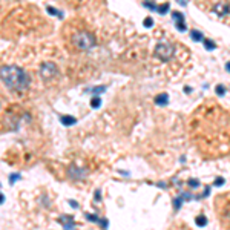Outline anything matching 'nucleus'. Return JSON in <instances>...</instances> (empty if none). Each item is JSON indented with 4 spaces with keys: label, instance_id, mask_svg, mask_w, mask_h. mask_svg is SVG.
<instances>
[{
    "label": "nucleus",
    "instance_id": "nucleus-10",
    "mask_svg": "<svg viewBox=\"0 0 230 230\" xmlns=\"http://www.w3.org/2000/svg\"><path fill=\"white\" fill-rule=\"evenodd\" d=\"M172 17H173L175 23H178V22H184V16H183L181 13H178V11H173V13H172Z\"/></svg>",
    "mask_w": 230,
    "mask_h": 230
},
{
    "label": "nucleus",
    "instance_id": "nucleus-3",
    "mask_svg": "<svg viewBox=\"0 0 230 230\" xmlns=\"http://www.w3.org/2000/svg\"><path fill=\"white\" fill-rule=\"evenodd\" d=\"M155 54H157V57L161 58L163 61H167V60L172 57V54H173V46H172L170 43H167V42H163V43H160V45L157 46Z\"/></svg>",
    "mask_w": 230,
    "mask_h": 230
},
{
    "label": "nucleus",
    "instance_id": "nucleus-30",
    "mask_svg": "<svg viewBox=\"0 0 230 230\" xmlns=\"http://www.w3.org/2000/svg\"><path fill=\"white\" fill-rule=\"evenodd\" d=\"M178 2H180V3H181V5H183V6H184V5H186V0H178Z\"/></svg>",
    "mask_w": 230,
    "mask_h": 230
},
{
    "label": "nucleus",
    "instance_id": "nucleus-29",
    "mask_svg": "<svg viewBox=\"0 0 230 230\" xmlns=\"http://www.w3.org/2000/svg\"><path fill=\"white\" fill-rule=\"evenodd\" d=\"M225 69H227V72H230V61L225 65Z\"/></svg>",
    "mask_w": 230,
    "mask_h": 230
},
{
    "label": "nucleus",
    "instance_id": "nucleus-27",
    "mask_svg": "<svg viewBox=\"0 0 230 230\" xmlns=\"http://www.w3.org/2000/svg\"><path fill=\"white\" fill-rule=\"evenodd\" d=\"M100 198H101V192H100V190H95V199L100 201Z\"/></svg>",
    "mask_w": 230,
    "mask_h": 230
},
{
    "label": "nucleus",
    "instance_id": "nucleus-23",
    "mask_svg": "<svg viewBox=\"0 0 230 230\" xmlns=\"http://www.w3.org/2000/svg\"><path fill=\"white\" fill-rule=\"evenodd\" d=\"M216 94H218V95H224V94H225L224 86H216Z\"/></svg>",
    "mask_w": 230,
    "mask_h": 230
},
{
    "label": "nucleus",
    "instance_id": "nucleus-28",
    "mask_svg": "<svg viewBox=\"0 0 230 230\" xmlns=\"http://www.w3.org/2000/svg\"><path fill=\"white\" fill-rule=\"evenodd\" d=\"M3 201H5V196H3V195H2V193H0V204H2V202H3Z\"/></svg>",
    "mask_w": 230,
    "mask_h": 230
},
{
    "label": "nucleus",
    "instance_id": "nucleus-13",
    "mask_svg": "<svg viewBox=\"0 0 230 230\" xmlns=\"http://www.w3.org/2000/svg\"><path fill=\"white\" fill-rule=\"evenodd\" d=\"M204 46H206V49H209V51H213V49L216 48V45H215L212 40H204Z\"/></svg>",
    "mask_w": 230,
    "mask_h": 230
},
{
    "label": "nucleus",
    "instance_id": "nucleus-24",
    "mask_svg": "<svg viewBox=\"0 0 230 230\" xmlns=\"http://www.w3.org/2000/svg\"><path fill=\"white\" fill-rule=\"evenodd\" d=\"M181 199H183V196L175 199V202H173V204H175V209H180V207H181Z\"/></svg>",
    "mask_w": 230,
    "mask_h": 230
},
{
    "label": "nucleus",
    "instance_id": "nucleus-16",
    "mask_svg": "<svg viewBox=\"0 0 230 230\" xmlns=\"http://www.w3.org/2000/svg\"><path fill=\"white\" fill-rule=\"evenodd\" d=\"M106 91V86H98V87H94L92 91H89V92H92V94H101V92H104Z\"/></svg>",
    "mask_w": 230,
    "mask_h": 230
},
{
    "label": "nucleus",
    "instance_id": "nucleus-22",
    "mask_svg": "<svg viewBox=\"0 0 230 230\" xmlns=\"http://www.w3.org/2000/svg\"><path fill=\"white\" fill-rule=\"evenodd\" d=\"M97 222L101 225V228H107V219H100V218H98Z\"/></svg>",
    "mask_w": 230,
    "mask_h": 230
},
{
    "label": "nucleus",
    "instance_id": "nucleus-25",
    "mask_svg": "<svg viewBox=\"0 0 230 230\" xmlns=\"http://www.w3.org/2000/svg\"><path fill=\"white\" fill-rule=\"evenodd\" d=\"M224 184V178H216L215 180V186H222Z\"/></svg>",
    "mask_w": 230,
    "mask_h": 230
},
{
    "label": "nucleus",
    "instance_id": "nucleus-21",
    "mask_svg": "<svg viewBox=\"0 0 230 230\" xmlns=\"http://www.w3.org/2000/svg\"><path fill=\"white\" fill-rule=\"evenodd\" d=\"M58 221L65 224V222H72V221H74V218H71V216H61V218H60Z\"/></svg>",
    "mask_w": 230,
    "mask_h": 230
},
{
    "label": "nucleus",
    "instance_id": "nucleus-20",
    "mask_svg": "<svg viewBox=\"0 0 230 230\" xmlns=\"http://www.w3.org/2000/svg\"><path fill=\"white\" fill-rule=\"evenodd\" d=\"M143 25H144L146 28H150V26L154 25V20H152L150 17H147V19H144V22H143Z\"/></svg>",
    "mask_w": 230,
    "mask_h": 230
},
{
    "label": "nucleus",
    "instance_id": "nucleus-5",
    "mask_svg": "<svg viewBox=\"0 0 230 230\" xmlns=\"http://www.w3.org/2000/svg\"><path fill=\"white\" fill-rule=\"evenodd\" d=\"M68 175H69L72 180H83V178H86L87 170L83 169V167H78V166H75V164H71V166L68 167Z\"/></svg>",
    "mask_w": 230,
    "mask_h": 230
},
{
    "label": "nucleus",
    "instance_id": "nucleus-18",
    "mask_svg": "<svg viewBox=\"0 0 230 230\" xmlns=\"http://www.w3.org/2000/svg\"><path fill=\"white\" fill-rule=\"evenodd\" d=\"M187 184H189L190 187H199V181H198V180H193V178H192V180H189V181H187Z\"/></svg>",
    "mask_w": 230,
    "mask_h": 230
},
{
    "label": "nucleus",
    "instance_id": "nucleus-8",
    "mask_svg": "<svg viewBox=\"0 0 230 230\" xmlns=\"http://www.w3.org/2000/svg\"><path fill=\"white\" fill-rule=\"evenodd\" d=\"M195 222H196V225L204 227V225L207 224V218H206L204 215H199V216H196V218H195Z\"/></svg>",
    "mask_w": 230,
    "mask_h": 230
},
{
    "label": "nucleus",
    "instance_id": "nucleus-17",
    "mask_svg": "<svg viewBox=\"0 0 230 230\" xmlns=\"http://www.w3.org/2000/svg\"><path fill=\"white\" fill-rule=\"evenodd\" d=\"M74 225H75L74 221H72V222H65V224H63V228H65V230H77Z\"/></svg>",
    "mask_w": 230,
    "mask_h": 230
},
{
    "label": "nucleus",
    "instance_id": "nucleus-9",
    "mask_svg": "<svg viewBox=\"0 0 230 230\" xmlns=\"http://www.w3.org/2000/svg\"><path fill=\"white\" fill-rule=\"evenodd\" d=\"M46 11H48L49 14H52V16H57L58 19H61V17H63V13L57 11V9H55V8H52V6H48V8H46Z\"/></svg>",
    "mask_w": 230,
    "mask_h": 230
},
{
    "label": "nucleus",
    "instance_id": "nucleus-1",
    "mask_svg": "<svg viewBox=\"0 0 230 230\" xmlns=\"http://www.w3.org/2000/svg\"><path fill=\"white\" fill-rule=\"evenodd\" d=\"M0 80H2L11 91L22 92L29 86L28 74L19 66H2L0 68Z\"/></svg>",
    "mask_w": 230,
    "mask_h": 230
},
{
    "label": "nucleus",
    "instance_id": "nucleus-15",
    "mask_svg": "<svg viewBox=\"0 0 230 230\" xmlns=\"http://www.w3.org/2000/svg\"><path fill=\"white\" fill-rule=\"evenodd\" d=\"M22 176H20V173H13L11 176H9V184H14L16 181H19Z\"/></svg>",
    "mask_w": 230,
    "mask_h": 230
},
{
    "label": "nucleus",
    "instance_id": "nucleus-11",
    "mask_svg": "<svg viewBox=\"0 0 230 230\" xmlns=\"http://www.w3.org/2000/svg\"><path fill=\"white\" fill-rule=\"evenodd\" d=\"M190 35H192V39H193L195 42H201V40H202V34H201L199 31H196V29H193V31L190 32Z\"/></svg>",
    "mask_w": 230,
    "mask_h": 230
},
{
    "label": "nucleus",
    "instance_id": "nucleus-6",
    "mask_svg": "<svg viewBox=\"0 0 230 230\" xmlns=\"http://www.w3.org/2000/svg\"><path fill=\"white\" fill-rule=\"evenodd\" d=\"M60 121H61V124H65L66 128H69V126H72V124L77 123V120L72 117V115H61V117H60Z\"/></svg>",
    "mask_w": 230,
    "mask_h": 230
},
{
    "label": "nucleus",
    "instance_id": "nucleus-26",
    "mask_svg": "<svg viewBox=\"0 0 230 230\" xmlns=\"http://www.w3.org/2000/svg\"><path fill=\"white\" fill-rule=\"evenodd\" d=\"M69 204H71L74 209H78V202H75L74 199H69Z\"/></svg>",
    "mask_w": 230,
    "mask_h": 230
},
{
    "label": "nucleus",
    "instance_id": "nucleus-4",
    "mask_svg": "<svg viewBox=\"0 0 230 230\" xmlns=\"http://www.w3.org/2000/svg\"><path fill=\"white\" fill-rule=\"evenodd\" d=\"M40 75L48 80V78H52L54 75H57V66L54 63H43L40 66Z\"/></svg>",
    "mask_w": 230,
    "mask_h": 230
},
{
    "label": "nucleus",
    "instance_id": "nucleus-14",
    "mask_svg": "<svg viewBox=\"0 0 230 230\" xmlns=\"http://www.w3.org/2000/svg\"><path fill=\"white\" fill-rule=\"evenodd\" d=\"M157 11H158L160 14H166V13L169 11V3H164L163 6H160V8H157Z\"/></svg>",
    "mask_w": 230,
    "mask_h": 230
},
{
    "label": "nucleus",
    "instance_id": "nucleus-7",
    "mask_svg": "<svg viewBox=\"0 0 230 230\" xmlns=\"http://www.w3.org/2000/svg\"><path fill=\"white\" fill-rule=\"evenodd\" d=\"M155 103H157L158 106H166V104L169 103V95H167V94H160V95H157Z\"/></svg>",
    "mask_w": 230,
    "mask_h": 230
},
{
    "label": "nucleus",
    "instance_id": "nucleus-2",
    "mask_svg": "<svg viewBox=\"0 0 230 230\" xmlns=\"http://www.w3.org/2000/svg\"><path fill=\"white\" fill-rule=\"evenodd\" d=\"M72 43H74L78 49L87 51V49H91V48L95 46V37H94V34H91L89 31H78V32L74 34Z\"/></svg>",
    "mask_w": 230,
    "mask_h": 230
},
{
    "label": "nucleus",
    "instance_id": "nucleus-19",
    "mask_svg": "<svg viewBox=\"0 0 230 230\" xmlns=\"http://www.w3.org/2000/svg\"><path fill=\"white\" fill-rule=\"evenodd\" d=\"M84 216H86V219H87V221H94V222H97V221H98V216H95V215H92V213H86Z\"/></svg>",
    "mask_w": 230,
    "mask_h": 230
},
{
    "label": "nucleus",
    "instance_id": "nucleus-12",
    "mask_svg": "<svg viewBox=\"0 0 230 230\" xmlns=\"http://www.w3.org/2000/svg\"><path fill=\"white\" fill-rule=\"evenodd\" d=\"M100 106H101V100H100V97H94V98L91 100V107L97 109V107H100Z\"/></svg>",
    "mask_w": 230,
    "mask_h": 230
}]
</instances>
